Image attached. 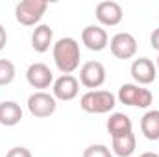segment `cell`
Returning a JSON list of instances; mask_svg holds the SVG:
<instances>
[{
  "label": "cell",
  "mask_w": 159,
  "mask_h": 157,
  "mask_svg": "<svg viewBox=\"0 0 159 157\" xmlns=\"http://www.w3.org/2000/svg\"><path fill=\"white\" fill-rule=\"evenodd\" d=\"M131 76L133 79L137 81V85H148V83H152L156 76H157V69H156V65H154V61L152 59H148V57H139V59H135L133 63H131Z\"/></svg>",
  "instance_id": "11"
},
{
  "label": "cell",
  "mask_w": 159,
  "mask_h": 157,
  "mask_svg": "<svg viewBox=\"0 0 159 157\" xmlns=\"http://www.w3.org/2000/svg\"><path fill=\"white\" fill-rule=\"evenodd\" d=\"M117 105V96L109 91H87L80 98V107L91 115L109 113Z\"/></svg>",
  "instance_id": "2"
},
{
  "label": "cell",
  "mask_w": 159,
  "mask_h": 157,
  "mask_svg": "<svg viewBox=\"0 0 159 157\" xmlns=\"http://www.w3.org/2000/svg\"><path fill=\"white\" fill-rule=\"evenodd\" d=\"M6 43H7V32H6V28L0 24V50L6 46Z\"/></svg>",
  "instance_id": "22"
},
{
  "label": "cell",
  "mask_w": 159,
  "mask_h": 157,
  "mask_svg": "<svg viewBox=\"0 0 159 157\" xmlns=\"http://www.w3.org/2000/svg\"><path fill=\"white\" fill-rule=\"evenodd\" d=\"M119 102L129 107H148L154 102V94L152 91L137 85V83H124L119 89Z\"/></svg>",
  "instance_id": "4"
},
{
  "label": "cell",
  "mask_w": 159,
  "mask_h": 157,
  "mask_svg": "<svg viewBox=\"0 0 159 157\" xmlns=\"http://www.w3.org/2000/svg\"><path fill=\"white\" fill-rule=\"evenodd\" d=\"M26 79L34 89H48L50 83H54L52 70L44 63H32L26 70Z\"/></svg>",
  "instance_id": "12"
},
{
  "label": "cell",
  "mask_w": 159,
  "mask_h": 157,
  "mask_svg": "<svg viewBox=\"0 0 159 157\" xmlns=\"http://www.w3.org/2000/svg\"><path fill=\"white\" fill-rule=\"evenodd\" d=\"M115 155L119 157H131L135 148H137V141H135V135L133 131L131 133H126V135H119V137H113V144H111Z\"/></svg>",
  "instance_id": "17"
},
{
  "label": "cell",
  "mask_w": 159,
  "mask_h": 157,
  "mask_svg": "<svg viewBox=\"0 0 159 157\" xmlns=\"http://www.w3.org/2000/svg\"><path fill=\"white\" fill-rule=\"evenodd\" d=\"M156 69H157V74H159V56H157V67Z\"/></svg>",
  "instance_id": "24"
},
{
  "label": "cell",
  "mask_w": 159,
  "mask_h": 157,
  "mask_svg": "<svg viewBox=\"0 0 159 157\" xmlns=\"http://www.w3.org/2000/svg\"><path fill=\"white\" fill-rule=\"evenodd\" d=\"M150 44H152V48H156L159 52V28H156V30L152 32V35H150Z\"/></svg>",
  "instance_id": "21"
},
{
  "label": "cell",
  "mask_w": 159,
  "mask_h": 157,
  "mask_svg": "<svg viewBox=\"0 0 159 157\" xmlns=\"http://www.w3.org/2000/svg\"><path fill=\"white\" fill-rule=\"evenodd\" d=\"M106 81V67L100 61H87L80 69V83L91 91L102 87Z\"/></svg>",
  "instance_id": "6"
},
{
  "label": "cell",
  "mask_w": 159,
  "mask_h": 157,
  "mask_svg": "<svg viewBox=\"0 0 159 157\" xmlns=\"http://www.w3.org/2000/svg\"><path fill=\"white\" fill-rule=\"evenodd\" d=\"M96 19L102 26H117L122 22V17H124V11L120 7L119 2H113V0H104L96 6Z\"/></svg>",
  "instance_id": "10"
},
{
  "label": "cell",
  "mask_w": 159,
  "mask_h": 157,
  "mask_svg": "<svg viewBox=\"0 0 159 157\" xmlns=\"http://www.w3.org/2000/svg\"><path fill=\"white\" fill-rule=\"evenodd\" d=\"M81 43L91 50V52H102L107 44H109V37L107 32L98 26V24H89L83 28L81 32Z\"/></svg>",
  "instance_id": "9"
},
{
  "label": "cell",
  "mask_w": 159,
  "mask_h": 157,
  "mask_svg": "<svg viewBox=\"0 0 159 157\" xmlns=\"http://www.w3.org/2000/svg\"><path fill=\"white\" fill-rule=\"evenodd\" d=\"M54 39V32L48 24H39L35 26V30L32 32V48L39 54H44Z\"/></svg>",
  "instance_id": "14"
},
{
  "label": "cell",
  "mask_w": 159,
  "mask_h": 157,
  "mask_svg": "<svg viewBox=\"0 0 159 157\" xmlns=\"http://www.w3.org/2000/svg\"><path fill=\"white\" fill-rule=\"evenodd\" d=\"M56 107H57V100L50 92L37 91V92L30 94V98H28V111L35 118H46L54 115Z\"/></svg>",
  "instance_id": "5"
},
{
  "label": "cell",
  "mask_w": 159,
  "mask_h": 157,
  "mask_svg": "<svg viewBox=\"0 0 159 157\" xmlns=\"http://www.w3.org/2000/svg\"><path fill=\"white\" fill-rule=\"evenodd\" d=\"M107 131L113 137H119V135H126V133H131L133 131V124H131V118L124 113H113L111 117L107 118Z\"/></svg>",
  "instance_id": "15"
},
{
  "label": "cell",
  "mask_w": 159,
  "mask_h": 157,
  "mask_svg": "<svg viewBox=\"0 0 159 157\" xmlns=\"http://www.w3.org/2000/svg\"><path fill=\"white\" fill-rule=\"evenodd\" d=\"M141 131L148 141L159 139V109H150L141 118Z\"/></svg>",
  "instance_id": "16"
},
{
  "label": "cell",
  "mask_w": 159,
  "mask_h": 157,
  "mask_svg": "<svg viewBox=\"0 0 159 157\" xmlns=\"http://www.w3.org/2000/svg\"><path fill=\"white\" fill-rule=\"evenodd\" d=\"M83 157H113V154L106 144H91L83 150Z\"/></svg>",
  "instance_id": "19"
},
{
  "label": "cell",
  "mask_w": 159,
  "mask_h": 157,
  "mask_svg": "<svg viewBox=\"0 0 159 157\" xmlns=\"http://www.w3.org/2000/svg\"><path fill=\"white\" fill-rule=\"evenodd\" d=\"M139 157H159V154H156V152H144V154H141Z\"/></svg>",
  "instance_id": "23"
},
{
  "label": "cell",
  "mask_w": 159,
  "mask_h": 157,
  "mask_svg": "<svg viewBox=\"0 0 159 157\" xmlns=\"http://www.w3.org/2000/svg\"><path fill=\"white\" fill-rule=\"evenodd\" d=\"M109 50L117 59H131L137 54V39L128 32H120L111 37Z\"/></svg>",
  "instance_id": "7"
},
{
  "label": "cell",
  "mask_w": 159,
  "mask_h": 157,
  "mask_svg": "<svg viewBox=\"0 0 159 157\" xmlns=\"http://www.w3.org/2000/svg\"><path fill=\"white\" fill-rule=\"evenodd\" d=\"M48 9L46 0H22L15 6V19L22 26H39V20Z\"/></svg>",
  "instance_id": "3"
},
{
  "label": "cell",
  "mask_w": 159,
  "mask_h": 157,
  "mask_svg": "<svg viewBox=\"0 0 159 157\" xmlns=\"http://www.w3.org/2000/svg\"><path fill=\"white\" fill-rule=\"evenodd\" d=\"M6 157H34V155H32V152L26 146H15V148H11L7 152Z\"/></svg>",
  "instance_id": "20"
},
{
  "label": "cell",
  "mask_w": 159,
  "mask_h": 157,
  "mask_svg": "<svg viewBox=\"0 0 159 157\" xmlns=\"http://www.w3.org/2000/svg\"><path fill=\"white\" fill-rule=\"evenodd\" d=\"M52 54H54L56 67L63 74H72L80 67V59H81L80 44H78V41L72 39V37H61L54 44Z\"/></svg>",
  "instance_id": "1"
},
{
  "label": "cell",
  "mask_w": 159,
  "mask_h": 157,
  "mask_svg": "<svg viewBox=\"0 0 159 157\" xmlns=\"http://www.w3.org/2000/svg\"><path fill=\"white\" fill-rule=\"evenodd\" d=\"M15 79V65L9 59H0V87L9 85Z\"/></svg>",
  "instance_id": "18"
},
{
  "label": "cell",
  "mask_w": 159,
  "mask_h": 157,
  "mask_svg": "<svg viewBox=\"0 0 159 157\" xmlns=\"http://www.w3.org/2000/svg\"><path fill=\"white\" fill-rule=\"evenodd\" d=\"M80 92V79L74 78L72 74H63L54 81L52 85V94L56 100L61 102H70L78 96Z\"/></svg>",
  "instance_id": "8"
},
{
  "label": "cell",
  "mask_w": 159,
  "mask_h": 157,
  "mask_svg": "<svg viewBox=\"0 0 159 157\" xmlns=\"http://www.w3.org/2000/svg\"><path fill=\"white\" fill-rule=\"evenodd\" d=\"M22 120V109L17 102L13 100H6L0 104V124L6 128L17 126Z\"/></svg>",
  "instance_id": "13"
}]
</instances>
